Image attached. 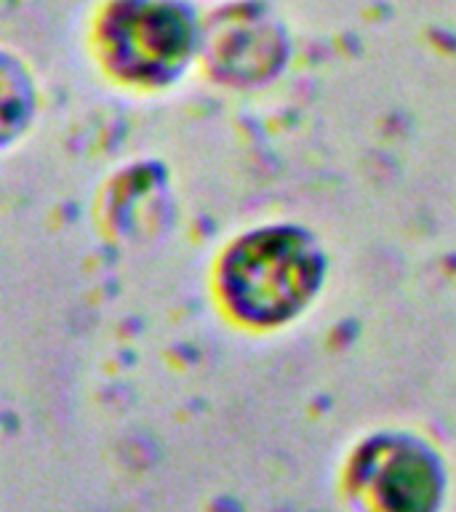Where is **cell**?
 I'll return each instance as SVG.
<instances>
[{
	"mask_svg": "<svg viewBox=\"0 0 456 512\" xmlns=\"http://www.w3.org/2000/svg\"><path fill=\"white\" fill-rule=\"evenodd\" d=\"M312 280V262L291 238H259L232 254V294L248 312L278 318L302 302Z\"/></svg>",
	"mask_w": 456,
	"mask_h": 512,
	"instance_id": "1",
	"label": "cell"
},
{
	"mask_svg": "<svg viewBox=\"0 0 456 512\" xmlns=\"http://www.w3.org/2000/svg\"><path fill=\"white\" fill-rule=\"evenodd\" d=\"M115 43L136 64L158 67L174 62L184 43V27L168 8L134 6L115 22Z\"/></svg>",
	"mask_w": 456,
	"mask_h": 512,
	"instance_id": "2",
	"label": "cell"
},
{
	"mask_svg": "<svg viewBox=\"0 0 456 512\" xmlns=\"http://www.w3.org/2000/svg\"><path fill=\"white\" fill-rule=\"evenodd\" d=\"M390 472V478L384 483L387 499H390L392 510L395 512H424L427 502H430L432 486L427 478V470L422 464L400 459Z\"/></svg>",
	"mask_w": 456,
	"mask_h": 512,
	"instance_id": "3",
	"label": "cell"
}]
</instances>
